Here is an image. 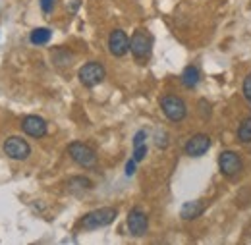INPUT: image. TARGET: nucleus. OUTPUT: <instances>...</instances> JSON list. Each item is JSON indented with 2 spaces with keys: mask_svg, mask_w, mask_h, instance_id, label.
<instances>
[{
  "mask_svg": "<svg viewBox=\"0 0 251 245\" xmlns=\"http://www.w3.org/2000/svg\"><path fill=\"white\" fill-rule=\"evenodd\" d=\"M205 201H188L182 205L180 209V216L184 220H193V218H199V216L205 213Z\"/></svg>",
  "mask_w": 251,
  "mask_h": 245,
  "instance_id": "obj_12",
  "label": "nucleus"
},
{
  "mask_svg": "<svg viewBox=\"0 0 251 245\" xmlns=\"http://www.w3.org/2000/svg\"><path fill=\"white\" fill-rule=\"evenodd\" d=\"M160 108L170 122H182L188 116V106H186L184 98H180L176 95H164L160 98Z\"/></svg>",
  "mask_w": 251,
  "mask_h": 245,
  "instance_id": "obj_2",
  "label": "nucleus"
},
{
  "mask_svg": "<svg viewBox=\"0 0 251 245\" xmlns=\"http://www.w3.org/2000/svg\"><path fill=\"white\" fill-rule=\"evenodd\" d=\"M4 153H6V156H10L14 160H25L31 154V147H29V143L25 139L14 135V137H8L4 141Z\"/></svg>",
  "mask_w": 251,
  "mask_h": 245,
  "instance_id": "obj_6",
  "label": "nucleus"
},
{
  "mask_svg": "<svg viewBox=\"0 0 251 245\" xmlns=\"http://www.w3.org/2000/svg\"><path fill=\"white\" fill-rule=\"evenodd\" d=\"M52 37V31L47 29V27H37V29L31 31V43L33 45H47Z\"/></svg>",
  "mask_w": 251,
  "mask_h": 245,
  "instance_id": "obj_14",
  "label": "nucleus"
},
{
  "mask_svg": "<svg viewBox=\"0 0 251 245\" xmlns=\"http://www.w3.org/2000/svg\"><path fill=\"white\" fill-rule=\"evenodd\" d=\"M201 79V74L195 66H188L184 72H182V85L188 87V89H193Z\"/></svg>",
  "mask_w": 251,
  "mask_h": 245,
  "instance_id": "obj_13",
  "label": "nucleus"
},
{
  "mask_svg": "<svg viewBox=\"0 0 251 245\" xmlns=\"http://www.w3.org/2000/svg\"><path fill=\"white\" fill-rule=\"evenodd\" d=\"M151 49H153V39L147 31H135L133 37L129 39V50L135 60H147L151 56Z\"/></svg>",
  "mask_w": 251,
  "mask_h": 245,
  "instance_id": "obj_3",
  "label": "nucleus"
},
{
  "mask_svg": "<svg viewBox=\"0 0 251 245\" xmlns=\"http://www.w3.org/2000/svg\"><path fill=\"white\" fill-rule=\"evenodd\" d=\"M68 187H70V189H91L93 184H91V180H87V178H72V180L68 182Z\"/></svg>",
  "mask_w": 251,
  "mask_h": 245,
  "instance_id": "obj_16",
  "label": "nucleus"
},
{
  "mask_svg": "<svg viewBox=\"0 0 251 245\" xmlns=\"http://www.w3.org/2000/svg\"><path fill=\"white\" fill-rule=\"evenodd\" d=\"M219 168L224 176L234 178L236 174L242 172L244 162H242V158H240L238 153H234V151H224V153H220V156H219Z\"/></svg>",
  "mask_w": 251,
  "mask_h": 245,
  "instance_id": "obj_7",
  "label": "nucleus"
},
{
  "mask_svg": "<svg viewBox=\"0 0 251 245\" xmlns=\"http://www.w3.org/2000/svg\"><path fill=\"white\" fill-rule=\"evenodd\" d=\"M238 139L240 143H251V118H246L238 127Z\"/></svg>",
  "mask_w": 251,
  "mask_h": 245,
  "instance_id": "obj_15",
  "label": "nucleus"
},
{
  "mask_svg": "<svg viewBox=\"0 0 251 245\" xmlns=\"http://www.w3.org/2000/svg\"><path fill=\"white\" fill-rule=\"evenodd\" d=\"M244 97L251 102V74L244 79Z\"/></svg>",
  "mask_w": 251,
  "mask_h": 245,
  "instance_id": "obj_19",
  "label": "nucleus"
},
{
  "mask_svg": "<svg viewBox=\"0 0 251 245\" xmlns=\"http://www.w3.org/2000/svg\"><path fill=\"white\" fill-rule=\"evenodd\" d=\"M68 153L72 156V160L75 164H79L81 168H95L97 166V154H95V151L89 145L81 143V141H74L68 147Z\"/></svg>",
  "mask_w": 251,
  "mask_h": 245,
  "instance_id": "obj_4",
  "label": "nucleus"
},
{
  "mask_svg": "<svg viewBox=\"0 0 251 245\" xmlns=\"http://www.w3.org/2000/svg\"><path fill=\"white\" fill-rule=\"evenodd\" d=\"M22 129L29 135V137H45L47 135V122L41 116H25L22 120Z\"/></svg>",
  "mask_w": 251,
  "mask_h": 245,
  "instance_id": "obj_11",
  "label": "nucleus"
},
{
  "mask_svg": "<svg viewBox=\"0 0 251 245\" xmlns=\"http://www.w3.org/2000/svg\"><path fill=\"white\" fill-rule=\"evenodd\" d=\"M79 2H81V0H72V4H70V10H72V12H75V10L79 8Z\"/></svg>",
  "mask_w": 251,
  "mask_h": 245,
  "instance_id": "obj_23",
  "label": "nucleus"
},
{
  "mask_svg": "<svg viewBox=\"0 0 251 245\" xmlns=\"http://www.w3.org/2000/svg\"><path fill=\"white\" fill-rule=\"evenodd\" d=\"M147 228H149L147 215L141 209H131L129 215H127V230H129V234L135 236V238H141V236L147 234Z\"/></svg>",
  "mask_w": 251,
  "mask_h": 245,
  "instance_id": "obj_8",
  "label": "nucleus"
},
{
  "mask_svg": "<svg viewBox=\"0 0 251 245\" xmlns=\"http://www.w3.org/2000/svg\"><path fill=\"white\" fill-rule=\"evenodd\" d=\"M145 154H147V145L145 143L139 145V147H133V160L135 162H141L145 158Z\"/></svg>",
  "mask_w": 251,
  "mask_h": 245,
  "instance_id": "obj_17",
  "label": "nucleus"
},
{
  "mask_svg": "<svg viewBox=\"0 0 251 245\" xmlns=\"http://www.w3.org/2000/svg\"><path fill=\"white\" fill-rule=\"evenodd\" d=\"M118 216V211L114 207H102V209H97V211H91L81 218L79 226L83 230H97V228H104L108 224L114 222V218Z\"/></svg>",
  "mask_w": 251,
  "mask_h": 245,
  "instance_id": "obj_1",
  "label": "nucleus"
},
{
  "mask_svg": "<svg viewBox=\"0 0 251 245\" xmlns=\"http://www.w3.org/2000/svg\"><path fill=\"white\" fill-rule=\"evenodd\" d=\"M145 139H147V133L141 129V131H137L135 133V137H133V147H139V145H143L145 143Z\"/></svg>",
  "mask_w": 251,
  "mask_h": 245,
  "instance_id": "obj_18",
  "label": "nucleus"
},
{
  "mask_svg": "<svg viewBox=\"0 0 251 245\" xmlns=\"http://www.w3.org/2000/svg\"><path fill=\"white\" fill-rule=\"evenodd\" d=\"M209 149H211V137L205 135V133H195L186 143V154L188 156H203Z\"/></svg>",
  "mask_w": 251,
  "mask_h": 245,
  "instance_id": "obj_9",
  "label": "nucleus"
},
{
  "mask_svg": "<svg viewBox=\"0 0 251 245\" xmlns=\"http://www.w3.org/2000/svg\"><path fill=\"white\" fill-rule=\"evenodd\" d=\"M39 2H41V10H43L45 14H50V12H52L54 0H39Z\"/></svg>",
  "mask_w": 251,
  "mask_h": 245,
  "instance_id": "obj_20",
  "label": "nucleus"
},
{
  "mask_svg": "<svg viewBox=\"0 0 251 245\" xmlns=\"http://www.w3.org/2000/svg\"><path fill=\"white\" fill-rule=\"evenodd\" d=\"M135 164H137V162H135L133 158L127 160V164H126V174H127V176H133V172H135Z\"/></svg>",
  "mask_w": 251,
  "mask_h": 245,
  "instance_id": "obj_22",
  "label": "nucleus"
},
{
  "mask_svg": "<svg viewBox=\"0 0 251 245\" xmlns=\"http://www.w3.org/2000/svg\"><path fill=\"white\" fill-rule=\"evenodd\" d=\"M157 145L160 149H164V147L168 145V135H166L164 131H158L157 133Z\"/></svg>",
  "mask_w": 251,
  "mask_h": 245,
  "instance_id": "obj_21",
  "label": "nucleus"
},
{
  "mask_svg": "<svg viewBox=\"0 0 251 245\" xmlns=\"http://www.w3.org/2000/svg\"><path fill=\"white\" fill-rule=\"evenodd\" d=\"M108 49L112 56L122 58L126 52L129 50V39L122 29H114L108 37Z\"/></svg>",
  "mask_w": 251,
  "mask_h": 245,
  "instance_id": "obj_10",
  "label": "nucleus"
},
{
  "mask_svg": "<svg viewBox=\"0 0 251 245\" xmlns=\"http://www.w3.org/2000/svg\"><path fill=\"white\" fill-rule=\"evenodd\" d=\"M104 75H106V72H104V66L100 62H87L85 66L79 68V74H77L81 85H85V87L99 85L104 79Z\"/></svg>",
  "mask_w": 251,
  "mask_h": 245,
  "instance_id": "obj_5",
  "label": "nucleus"
}]
</instances>
